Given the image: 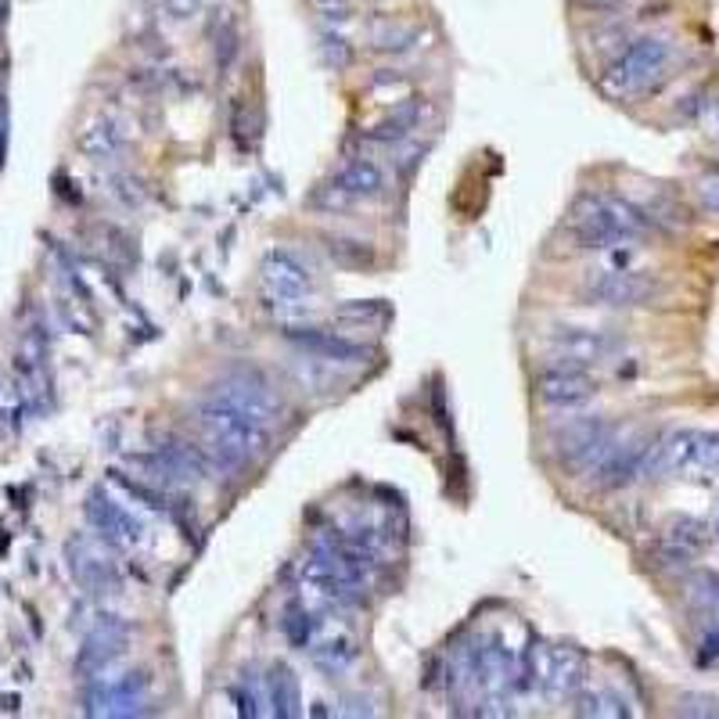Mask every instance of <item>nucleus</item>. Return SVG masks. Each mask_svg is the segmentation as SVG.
<instances>
[{
    "label": "nucleus",
    "instance_id": "1",
    "mask_svg": "<svg viewBox=\"0 0 719 719\" xmlns=\"http://www.w3.org/2000/svg\"><path fill=\"white\" fill-rule=\"evenodd\" d=\"M195 421L209 446V453L231 471L252 468L256 461H263L270 450V425L238 411V406L216 400V396H209V400L198 406Z\"/></svg>",
    "mask_w": 719,
    "mask_h": 719
},
{
    "label": "nucleus",
    "instance_id": "2",
    "mask_svg": "<svg viewBox=\"0 0 719 719\" xmlns=\"http://www.w3.org/2000/svg\"><path fill=\"white\" fill-rule=\"evenodd\" d=\"M576 249L587 252H612L629 249L648 234V216L623 198H587L579 213L568 220Z\"/></svg>",
    "mask_w": 719,
    "mask_h": 719
},
{
    "label": "nucleus",
    "instance_id": "3",
    "mask_svg": "<svg viewBox=\"0 0 719 719\" xmlns=\"http://www.w3.org/2000/svg\"><path fill=\"white\" fill-rule=\"evenodd\" d=\"M644 475H673L684 482H716L719 479V432L680 428L648 446Z\"/></svg>",
    "mask_w": 719,
    "mask_h": 719
},
{
    "label": "nucleus",
    "instance_id": "4",
    "mask_svg": "<svg viewBox=\"0 0 719 719\" xmlns=\"http://www.w3.org/2000/svg\"><path fill=\"white\" fill-rule=\"evenodd\" d=\"M673 61H676L673 40H665V36H640V40L623 47L618 58L609 61V69H604V76H601V86H604V94L629 102V97L655 91V86L669 76Z\"/></svg>",
    "mask_w": 719,
    "mask_h": 719
},
{
    "label": "nucleus",
    "instance_id": "5",
    "mask_svg": "<svg viewBox=\"0 0 719 719\" xmlns=\"http://www.w3.org/2000/svg\"><path fill=\"white\" fill-rule=\"evenodd\" d=\"M386 188H389L386 169H381L375 158L353 155V158H345V163L328 177L325 188L314 195V205L328 209V213H350L356 205L381 198Z\"/></svg>",
    "mask_w": 719,
    "mask_h": 719
},
{
    "label": "nucleus",
    "instance_id": "6",
    "mask_svg": "<svg viewBox=\"0 0 719 719\" xmlns=\"http://www.w3.org/2000/svg\"><path fill=\"white\" fill-rule=\"evenodd\" d=\"M263 292H267V303L274 309H284L299 320L303 314H309L314 306V295H317V281H314V270L295 252L288 249H270L263 256Z\"/></svg>",
    "mask_w": 719,
    "mask_h": 719
},
{
    "label": "nucleus",
    "instance_id": "7",
    "mask_svg": "<svg viewBox=\"0 0 719 719\" xmlns=\"http://www.w3.org/2000/svg\"><path fill=\"white\" fill-rule=\"evenodd\" d=\"M579 295L590 306H609V309L648 306L659 295V281L644 274V270H634L629 263H604L579 281Z\"/></svg>",
    "mask_w": 719,
    "mask_h": 719
},
{
    "label": "nucleus",
    "instance_id": "8",
    "mask_svg": "<svg viewBox=\"0 0 719 719\" xmlns=\"http://www.w3.org/2000/svg\"><path fill=\"white\" fill-rule=\"evenodd\" d=\"M209 396H216V400L259 417L263 425H274V421L284 414V403H281L278 389L252 367H238V370H231V375H223Z\"/></svg>",
    "mask_w": 719,
    "mask_h": 719
},
{
    "label": "nucleus",
    "instance_id": "9",
    "mask_svg": "<svg viewBox=\"0 0 719 719\" xmlns=\"http://www.w3.org/2000/svg\"><path fill=\"white\" fill-rule=\"evenodd\" d=\"M615 439H618V432L609 425V421L579 417L568 428H562L554 450H557V461H562L568 471H593L604 461V453L615 446Z\"/></svg>",
    "mask_w": 719,
    "mask_h": 719
},
{
    "label": "nucleus",
    "instance_id": "10",
    "mask_svg": "<svg viewBox=\"0 0 719 719\" xmlns=\"http://www.w3.org/2000/svg\"><path fill=\"white\" fill-rule=\"evenodd\" d=\"M111 543L94 537H72L66 557H69V573L80 582L86 593H116L119 590V565L111 557Z\"/></svg>",
    "mask_w": 719,
    "mask_h": 719
},
{
    "label": "nucleus",
    "instance_id": "11",
    "mask_svg": "<svg viewBox=\"0 0 719 719\" xmlns=\"http://www.w3.org/2000/svg\"><path fill=\"white\" fill-rule=\"evenodd\" d=\"M86 712L91 716H141L148 705V676L119 673V676H91L86 691Z\"/></svg>",
    "mask_w": 719,
    "mask_h": 719
},
{
    "label": "nucleus",
    "instance_id": "12",
    "mask_svg": "<svg viewBox=\"0 0 719 719\" xmlns=\"http://www.w3.org/2000/svg\"><path fill=\"white\" fill-rule=\"evenodd\" d=\"M547 345H551V353L568 367L609 364V360H615L626 350L615 331H601V328H562V331L551 334Z\"/></svg>",
    "mask_w": 719,
    "mask_h": 719
},
{
    "label": "nucleus",
    "instance_id": "13",
    "mask_svg": "<svg viewBox=\"0 0 719 719\" xmlns=\"http://www.w3.org/2000/svg\"><path fill=\"white\" fill-rule=\"evenodd\" d=\"M86 522L94 526L97 537L108 540L111 547H119V551H138L148 540V529L138 522V518H133L122 504L105 497L102 490H94L91 497H86Z\"/></svg>",
    "mask_w": 719,
    "mask_h": 719
},
{
    "label": "nucleus",
    "instance_id": "14",
    "mask_svg": "<svg viewBox=\"0 0 719 719\" xmlns=\"http://www.w3.org/2000/svg\"><path fill=\"white\" fill-rule=\"evenodd\" d=\"M537 396L547 411H579V406L593 403L598 396V381L587 367H568L557 364L551 370H543L537 381Z\"/></svg>",
    "mask_w": 719,
    "mask_h": 719
},
{
    "label": "nucleus",
    "instance_id": "15",
    "mask_svg": "<svg viewBox=\"0 0 719 719\" xmlns=\"http://www.w3.org/2000/svg\"><path fill=\"white\" fill-rule=\"evenodd\" d=\"M288 339L299 345L303 353L314 356L317 364H360V360L370 356L367 345L345 339L342 331H325V328L295 325V328L288 331Z\"/></svg>",
    "mask_w": 719,
    "mask_h": 719
},
{
    "label": "nucleus",
    "instance_id": "16",
    "mask_svg": "<svg viewBox=\"0 0 719 719\" xmlns=\"http://www.w3.org/2000/svg\"><path fill=\"white\" fill-rule=\"evenodd\" d=\"M648 446L640 439H615V446L604 453V461L593 468L601 490H623L629 482H637L648 468Z\"/></svg>",
    "mask_w": 719,
    "mask_h": 719
},
{
    "label": "nucleus",
    "instance_id": "17",
    "mask_svg": "<svg viewBox=\"0 0 719 719\" xmlns=\"http://www.w3.org/2000/svg\"><path fill=\"white\" fill-rule=\"evenodd\" d=\"M130 644V629L122 623H102L91 629V637L83 640V651L76 659V669L83 676H97L105 673V669L119 659L122 651H127Z\"/></svg>",
    "mask_w": 719,
    "mask_h": 719
},
{
    "label": "nucleus",
    "instance_id": "18",
    "mask_svg": "<svg viewBox=\"0 0 719 719\" xmlns=\"http://www.w3.org/2000/svg\"><path fill=\"white\" fill-rule=\"evenodd\" d=\"M356 655H360V648H356V637L350 634V629H325V623H320L314 644H309V659H314V665L334 680L350 673Z\"/></svg>",
    "mask_w": 719,
    "mask_h": 719
},
{
    "label": "nucleus",
    "instance_id": "19",
    "mask_svg": "<svg viewBox=\"0 0 719 719\" xmlns=\"http://www.w3.org/2000/svg\"><path fill=\"white\" fill-rule=\"evenodd\" d=\"M425 111H428V105H425V102H403L400 108H392L386 119H378L375 127H370V130L364 133V141H370V144H381V148L400 144V141H406V138H411V133L421 127V119H425Z\"/></svg>",
    "mask_w": 719,
    "mask_h": 719
},
{
    "label": "nucleus",
    "instance_id": "20",
    "mask_svg": "<svg viewBox=\"0 0 719 719\" xmlns=\"http://www.w3.org/2000/svg\"><path fill=\"white\" fill-rule=\"evenodd\" d=\"M263 684H267L270 712L274 716H295L299 712V680H295V673L288 665H274Z\"/></svg>",
    "mask_w": 719,
    "mask_h": 719
},
{
    "label": "nucleus",
    "instance_id": "21",
    "mask_svg": "<svg viewBox=\"0 0 719 719\" xmlns=\"http://www.w3.org/2000/svg\"><path fill=\"white\" fill-rule=\"evenodd\" d=\"M665 543H669V551L680 557L698 554L705 547V526L694 522V518H676V522H669L665 529Z\"/></svg>",
    "mask_w": 719,
    "mask_h": 719
},
{
    "label": "nucleus",
    "instance_id": "22",
    "mask_svg": "<svg viewBox=\"0 0 719 719\" xmlns=\"http://www.w3.org/2000/svg\"><path fill=\"white\" fill-rule=\"evenodd\" d=\"M576 712L579 716H629V709L615 698L612 691H576Z\"/></svg>",
    "mask_w": 719,
    "mask_h": 719
},
{
    "label": "nucleus",
    "instance_id": "23",
    "mask_svg": "<svg viewBox=\"0 0 719 719\" xmlns=\"http://www.w3.org/2000/svg\"><path fill=\"white\" fill-rule=\"evenodd\" d=\"M83 148H86V152H94V155L105 158V155H111V152H119L122 138H119L116 130H108L105 122H97V127H91V130L83 133Z\"/></svg>",
    "mask_w": 719,
    "mask_h": 719
},
{
    "label": "nucleus",
    "instance_id": "24",
    "mask_svg": "<svg viewBox=\"0 0 719 719\" xmlns=\"http://www.w3.org/2000/svg\"><path fill=\"white\" fill-rule=\"evenodd\" d=\"M169 11L173 19H191L198 15V0H169Z\"/></svg>",
    "mask_w": 719,
    "mask_h": 719
},
{
    "label": "nucleus",
    "instance_id": "25",
    "mask_svg": "<svg viewBox=\"0 0 719 719\" xmlns=\"http://www.w3.org/2000/svg\"><path fill=\"white\" fill-rule=\"evenodd\" d=\"M579 4H582V8H601V11H604V8H618L623 0H579Z\"/></svg>",
    "mask_w": 719,
    "mask_h": 719
},
{
    "label": "nucleus",
    "instance_id": "26",
    "mask_svg": "<svg viewBox=\"0 0 719 719\" xmlns=\"http://www.w3.org/2000/svg\"><path fill=\"white\" fill-rule=\"evenodd\" d=\"M320 4H339V0H320Z\"/></svg>",
    "mask_w": 719,
    "mask_h": 719
},
{
    "label": "nucleus",
    "instance_id": "27",
    "mask_svg": "<svg viewBox=\"0 0 719 719\" xmlns=\"http://www.w3.org/2000/svg\"><path fill=\"white\" fill-rule=\"evenodd\" d=\"M716 532H719V522H716Z\"/></svg>",
    "mask_w": 719,
    "mask_h": 719
}]
</instances>
